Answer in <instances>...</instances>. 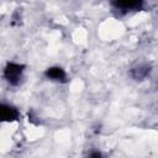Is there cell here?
<instances>
[{
  "label": "cell",
  "instance_id": "cell-1",
  "mask_svg": "<svg viewBox=\"0 0 158 158\" xmlns=\"http://www.w3.org/2000/svg\"><path fill=\"white\" fill-rule=\"evenodd\" d=\"M21 72H22V69H21L20 65L11 63V64L7 65V68H6V70H5V75H6L7 80H9L10 83L15 84V83H17V80H19V78H20Z\"/></svg>",
  "mask_w": 158,
  "mask_h": 158
},
{
  "label": "cell",
  "instance_id": "cell-2",
  "mask_svg": "<svg viewBox=\"0 0 158 158\" xmlns=\"http://www.w3.org/2000/svg\"><path fill=\"white\" fill-rule=\"evenodd\" d=\"M114 5L117 7V9H121V10H136V9H139V6L142 5V2H138V1H121V2H114Z\"/></svg>",
  "mask_w": 158,
  "mask_h": 158
},
{
  "label": "cell",
  "instance_id": "cell-3",
  "mask_svg": "<svg viewBox=\"0 0 158 158\" xmlns=\"http://www.w3.org/2000/svg\"><path fill=\"white\" fill-rule=\"evenodd\" d=\"M47 77L53 79V80H64L65 79V73L60 68H49L47 70Z\"/></svg>",
  "mask_w": 158,
  "mask_h": 158
},
{
  "label": "cell",
  "instance_id": "cell-4",
  "mask_svg": "<svg viewBox=\"0 0 158 158\" xmlns=\"http://www.w3.org/2000/svg\"><path fill=\"white\" fill-rule=\"evenodd\" d=\"M89 158H101V153L100 152H91Z\"/></svg>",
  "mask_w": 158,
  "mask_h": 158
}]
</instances>
